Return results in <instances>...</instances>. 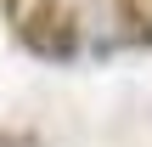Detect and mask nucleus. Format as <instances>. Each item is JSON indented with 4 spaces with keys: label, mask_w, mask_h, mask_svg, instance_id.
Returning <instances> with one entry per match:
<instances>
[{
    "label": "nucleus",
    "mask_w": 152,
    "mask_h": 147,
    "mask_svg": "<svg viewBox=\"0 0 152 147\" xmlns=\"http://www.w3.org/2000/svg\"><path fill=\"white\" fill-rule=\"evenodd\" d=\"M17 40H23L39 62H73V57H79V17H73L68 0H39V6L23 11Z\"/></svg>",
    "instance_id": "obj_1"
}]
</instances>
